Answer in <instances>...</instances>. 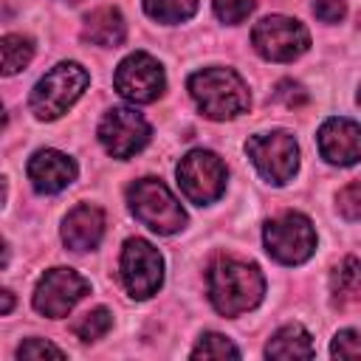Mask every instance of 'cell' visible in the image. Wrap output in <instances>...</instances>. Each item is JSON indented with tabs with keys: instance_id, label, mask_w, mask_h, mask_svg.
<instances>
[{
	"instance_id": "1",
	"label": "cell",
	"mask_w": 361,
	"mask_h": 361,
	"mask_svg": "<svg viewBox=\"0 0 361 361\" xmlns=\"http://www.w3.org/2000/svg\"><path fill=\"white\" fill-rule=\"evenodd\" d=\"M209 299L220 316H240L254 310L265 296V276L254 262L217 257L209 268Z\"/></svg>"
},
{
	"instance_id": "2",
	"label": "cell",
	"mask_w": 361,
	"mask_h": 361,
	"mask_svg": "<svg viewBox=\"0 0 361 361\" xmlns=\"http://www.w3.org/2000/svg\"><path fill=\"white\" fill-rule=\"evenodd\" d=\"M189 93L200 113L212 121L237 118L248 110L251 96L245 79L231 68H203L189 76Z\"/></svg>"
},
{
	"instance_id": "3",
	"label": "cell",
	"mask_w": 361,
	"mask_h": 361,
	"mask_svg": "<svg viewBox=\"0 0 361 361\" xmlns=\"http://www.w3.org/2000/svg\"><path fill=\"white\" fill-rule=\"evenodd\" d=\"M87 85H90V76L79 62H56L34 85V90L28 96V107H31L34 118L54 121L76 104V99L85 93Z\"/></svg>"
},
{
	"instance_id": "4",
	"label": "cell",
	"mask_w": 361,
	"mask_h": 361,
	"mask_svg": "<svg viewBox=\"0 0 361 361\" xmlns=\"http://www.w3.org/2000/svg\"><path fill=\"white\" fill-rule=\"evenodd\" d=\"M130 212L155 234H175L186 226V212L169 186L158 178H138L127 189Z\"/></svg>"
},
{
	"instance_id": "5",
	"label": "cell",
	"mask_w": 361,
	"mask_h": 361,
	"mask_svg": "<svg viewBox=\"0 0 361 361\" xmlns=\"http://www.w3.org/2000/svg\"><path fill=\"white\" fill-rule=\"evenodd\" d=\"M265 251L282 265H302L316 251V228L302 212H282L262 226Z\"/></svg>"
},
{
	"instance_id": "6",
	"label": "cell",
	"mask_w": 361,
	"mask_h": 361,
	"mask_svg": "<svg viewBox=\"0 0 361 361\" xmlns=\"http://www.w3.org/2000/svg\"><path fill=\"white\" fill-rule=\"evenodd\" d=\"M175 175H178L180 192L195 206L214 203L226 192V178H228L226 164L220 161V155L212 152V149H200V147L197 149H189L180 158Z\"/></svg>"
},
{
	"instance_id": "7",
	"label": "cell",
	"mask_w": 361,
	"mask_h": 361,
	"mask_svg": "<svg viewBox=\"0 0 361 361\" xmlns=\"http://www.w3.org/2000/svg\"><path fill=\"white\" fill-rule=\"evenodd\" d=\"M245 152L257 166V172L274 186H285L288 180H293L299 169V144L288 130L251 135L245 141Z\"/></svg>"
},
{
	"instance_id": "8",
	"label": "cell",
	"mask_w": 361,
	"mask_h": 361,
	"mask_svg": "<svg viewBox=\"0 0 361 361\" xmlns=\"http://www.w3.org/2000/svg\"><path fill=\"white\" fill-rule=\"evenodd\" d=\"M251 42L262 59L293 62L296 56H302L310 48V34L299 20L285 17V14H271L254 25Z\"/></svg>"
},
{
	"instance_id": "9",
	"label": "cell",
	"mask_w": 361,
	"mask_h": 361,
	"mask_svg": "<svg viewBox=\"0 0 361 361\" xmlns=\"http://www.w3.org/2000/svg\"><path fill=\"white\" fill-rule=\"evenodd\" d=\"M121 282L133 299H149L164 285V257L161 251L144 240L130 237L121 248Z\"/></svg>"
},
{
	"instance_id": "10",
	"label": "cell",
	"mask_w": 361,
	"mask_h": 361,
	"mask_svg": "<svg viewBox=\"0 0 361 361\" xmlns=\"http://www.w3.org/2000/svg\"><path fill=\"white\" fill-rule=\"evenodd\" d=\"M90 290V282L73 271V268H51L39 276L34 288V310L48 316V319H62L68 316Z\"/></svg>"
},
{
	"instance_id": "11",
	"label": "cell",
	"mask_w": 361,
	"mask_h": 361,
	"mask_svg": "<svg viewBox=\"0 0 361 361\" xmlns=\"http://www.w3.org/2000/svg\"><path fill=\"white\" fill-rule=\"evenodd\" d=\"M149 135V121L133 107H110L99 121V141L107 149V155L118 161H127L135 152H141Z\"/></svg>"
},
{
	"instance_id": "12",
	"label": "cell",
	"mask_w": 361,
	"mask_h": 361,
	"mask_svg": "<svg viewBox=\"0 0 361 361\" xmlns=\"http://www.w3.org/2000/svg\"><path fill=\"white\" fill-rule=\"evenodd\" d=\"M113 85L127 102L149 104L164 93L166 76L155 56H149L147 51H135L118 62V68L113 73Z\"/></svg>"
},
{
	"instance_id": "13",
	"label": "cell",
	"mask_w": 361,
	"mask_h": 361,
	"mask_svg": "<svg viewBox=\"0 0 361 361\" xmlns=\"http://www.w3.org/2000/svg\"><path fill=\"white\" fill-rule=\"evenodd\" d=\"M319 152L327 164L353 166L361 158V130L353 118H327L319 127Z\"/></svg>"
},
{
	"instance_id": "14",
	"label": "cell",
	"mask_w": 361,
	"mask_h": 361,
	"mask_svg": "<svg viewBox=\"0 0 361 361\" xmlns=\"http://www.w3.org/2000/svg\"><path fill=\"white\" fill-rule=\"evenodd\" d=\"M79 175V166L71 155L59 149H37L28 158V180L39 195H56L71 186Z\"/></svg>"
},
{
	"instance_id": "15",
	"label": "cell",
	"mask_w": 361,
	"mask_h": 361,
	"mask_svg": "<svg viewBox=\"0 0 361 361\" xmlns=\"http://www.w3.org/2000/svg\"><path fill=\"white\" fill-rule=\"evenodd\" d=\"M104 234V212L90 203H79L62 220V243L71 251H93Z\"/></svg>"
},
{
	"instance_id": "16",
	"label": "cell",
	"mask_w": 361,
	"mask_h": 361,
	"mask_svg": "<svg viewBox=\"0 0 361 361\" xmlns=\"http://www.w3.org/2000/svg\"><path fill=\"white\" fill-rule=\"evenodd\" d=\"M82 37L93 45H102V48H116L124 42L127 37V23L121 17L118 8L113 6H102V8H93L85 23H82Z\"/></svg>"
},
{
	"instance_id": "17",
	"label": "cell",
	"mask_w": 361,
	"mask_h": 361,
	"mask_svg": "<svg viewBox=\"0 0 361 361\" xmlns=\"http://www.w3.org/2000/svg\"><path fill=\"white\" fill-rule=\"evenodd\" d=\"M265 355L268 358H313L316 355V347H313V338L310 333L299 324V322H290V324H282L265 344Z\"/></svg>"
},
{
	"instance_id": "18",
	"label": "cell",
	"mask_w": 361,
	"mask_h": 361,
	"mask_svg": "<svg viewBox=\"0 0 361 361\" xmlns=\"http://www.w3.org/2000/svg\"><path fill=\"white\" fill-rule=\"evenodd\" d=\"M34 59V39L25 34H6L0 37V76L20 73Z\"/></svg>"
},
{
	"instance_id": "19",
	"label": "cell",
	"mask_w": 361,
	"mask_h": 361,
	"mask_svg": "<svg viewBox=\"0 0 361 361\" xmlns=\"http://www.w3.org/2000/svg\"><path fill=\"white\" fill-rule=\"evenodd\" d=\"M333 299L338 305H353L361 293V271H358V259L350 254L344 257V262L333 271V282H330Z\"/></svg>"
},
{
	"instance_id": "20",
	"label": "cell",
	"mask_w": 361,
	"mask_h": 361,
	"mask_svg": "<svg viewBox=\"0 0 361 361\" xmlns=\"http://www.w3.org/2000/svg\"><path fill=\"white\" fill-rule=\"evenodd\" d=\"M144 11L158 23L175 25V23L195 17L197 0H144Z\"/></svg>"
},
{
	"instance_id": "21",
	"label": "cell",
	"mask_w": 361,
	"mask_h": 361,
	"mask_svg": "<svg viewBox=\"0 0 361 361\" xmlns=\"http://www.w3.org/2000/svg\"><path fill=\"white\" fill-rule=\"evenodd\" d=\"M110 327H113V313L107 307H93L71 324V330L79 341H99L102 336L110 333Z\"/></svg>"
},
{
	"instance_id": "22",
	"label": "cell",
	"mask_w": 361,
	"mask_h": 361,
	"mask_svg": "<svg viewBox=\"0 0 361 361\" xmlns=\"http://www.w3.org/2000/svg\"><path fill=\"white\" fill-rule=\"evenodd\" d=\"M192 358H240V350L220 333H203L192 350Z\"/></svg>"
},
{
	"instance_id": "23",
	"label": "cell",
	"mask_w": 361,
	"mask_h": 361,
	"mask_svg": "<svg viewBox=\"0 0 361 361\" xmlns=\"http://www.w3.org/2000/svg\"><path fill=\"white\" fill-rule=\"evenodd\" d=\"M214 14L220 23L226 25H240L243 20H248V14L254 11L257 0H212Z\"/></svg>"
},
{
	"instance_id": "24",
	"label": "cell",
	"mask_w": 361,
	"mask_h": 361,
	"mask_svg": "<svg viewBox=\"0 0 361 361\" xmlns=\"http://www.w3.org/2000/svg\"><path fill=\"white\" fill-rule=\"evenodd\" d=\"M338 214L350 223H355L361 217V183L353 180L338 192Z\"/></svg>"
},
{
	"instance_id": "25",
	"label": "cell",
	"mask_w": 361,
	"mask_h": 361,
	"mask_svg": "<svg viewBox=\"0 0 361 361\" xmlns=\"http://www.w3.org/2000/svg\"><path fill=\"white\" fill-rule=\"evenodd\" d=\"M330 355L333 358H358L361 355V341L355 330H341L336 333L333 344H330Z\"/></svg>"
},
{
	"instance_id": "26",
	"label": "cell",
	"mask_w": 361,
	"mask_h": 361,
	"mask_svg": "<svg viewBox=\"0 0 361 361\" xmlns=\"http://www.w3.org/2000/svg\"><path fill=\"white\" fill-rule=\"evenodd\" d=\"M45 355H54V358H65V350H59L56 344L45 341V338H28L17 347V358H45Z\"/></svg>"
},
{
	"instance_id": "27",
	"label": "cell",
	"mask_w": 361,
	"mask_h": 361,
	"mask_svg": "<svg viewBox=\"0 0 361 361\" xmlns=\"http://www.w3.org/2000/svg\"><path fill=\"white\" fill-rule=\"evenodd\" d=\"M274 99L282 102L285 107H302V104L307 102V93H305V87H302L299 82L282 79V82L276 85V90H274Z\"/></svg>"
},
{
	"instance_id": "28",
	"label": "cell",
	"mask_w": 361,
	"mask_h": 361,
	"mask_svg": "<svg viewBox=\"0 0 361 361\" xmlns=\"http://www.w3.org/2000/svg\"><path fill=\"white\" fill-rule=\"evenodd\" d=\"M313 14L322 23H341L347 14V3L344 0H313Z\"/></svg>"
},
{
	"instance_id": "29",
	"label": "cell",
	"mask_w": 361,
	"mask_h": 361,
	"mask_svg": "<svg viewBox=\"0 0 361 361\" xmlns=\"http://www.w3.org/2000/svg\"><path fill=\"white\" fill-rule=\"evenodd\" d=\"M14 305H17L14 293H8V290H3V288H0V316L11 313V310H14Z\"/></svg>"
},
{
	"instance_id": "30",
	"label": "cell",
	"mask_w": 361,
	"mask_h": 361,
	"mask_svg": "<svg viewBox=\"0 0 361 361\" xmlns=\"http://www.w3.org/2000/svg\"><path fill=\"white\" fill-rule=\"evenodd\" d=\"M8 265V248H6V243L0 240V271Z\"/></svg>"
},
{
	"instance_id": "31",
	"label": "cell",
	"mask_w": 361,
	"mask_h": 361,
	"mask_svg": "<svg viewBox=\"0 0 361 361\" xmlns=\"http://www.w3.org/2000/svg\"><path fill=\"white\" fill-rule=\"evenodd\" d=\"M6 192H8V186H6V178L0 175V206L6 203Z\"/></svg>"
},
{
	"instance_id": "32",
	"label": "cell",
	"mask_w": 361,
	"mask_h": 361,
	"mask_svg": "<svg viewBox=\"0 0 361 361\" xmlns=\"http://www.w3.org/2000/svg\"><path fill=\"white\" fill-rule=\"evenodd\" d=\"M6 124H8V113H6V107L0 104V130H3Z\"/></svg>"
}]
</instances>
